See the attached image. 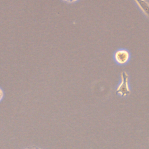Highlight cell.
<instances>
[{"mask_svg":"<svg viewBox=\"0 0 149 149\" xmlns=\"http://www.w3.org/2000/svg\"><path fill=\"white\" fill-rule=\"evenodd\" d=\"M2 97H3V92H2V90L0 88V101L1 100Z\"/></svg>","mask_w":149,"mask_h":149,"instance_id":"6","label":"cell"},{"mask_svg":"<svg viewBox=\"0 0 149 149\" xmlns=\"http://www.w3.org/2000/svg\"><path fill=\"white\" fill-rule=\"evenodd\" d=\"M65 2H68V3H73V2H75L76 1H77L78 0H63Z\"/></svg>","mask_w":149,"mask_h":149,"instance_id":"5","label":"cell"},{"mask_svg":"<svg viewBox=\"0 0 149 149\" xmlns=\"http://www.w3.org/2000/svg\"><path fill=\"white\" fill-rule=\"evenodd\" d=\"M144 13L149 17V4L145 0H134Z\"/></svg>","mask_w":149,"mask_h":149,"instance_id":"3","label":"cell"},{"mask_svg":"<svg viewBox=\"0 0 149 149\" xmlns=\"http://www.w3.org/2000/svg\"><path fill=\"white\" fill-rule=\"evenodd\" d=\"M122 81L116 88V93L120 95L125 97L130 94L129 87V76L126 72H123L121 74Z\"/></svg>","mask_w":149,"mask_h":149,"instance_id":"1","label":"cell"},{"mask_svg":"<svg viewBox=\"0 0 149 149\" xmlns=\"http://www.w3.org/2000/svg\"><path fill=\"white\" fill-rule=\"evenodd\" d=\"M24 149H41L40 148H38L37 147H36V146H31V147H27Z\"/></svg>","mask_w":149,"mask_h":149,"instance_id":"4","label":"cell"},{"mask_svg":"<svg viewBox=\"0 0 149 149\" xmlns=\"http://www.w3.org/2000/svg\"><path fill=\"white\" fill-rule=\"evenodd\" d=\"M130 58L129 52L126 49H120L115 54V59L119 65H124L127 62Z\"/></svg>","mask_w":149,"mask_h":149,"instance_id":"2","label":"cell"}]
</instances>
